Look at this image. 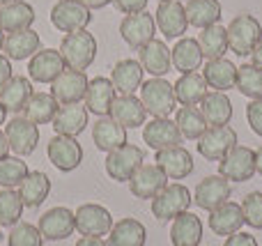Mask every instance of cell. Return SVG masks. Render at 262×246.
I'll return each instance as SVG.
<instances>
[{
  "instance_id": "obj_1",
  "label": "cell",
  "mask_w": 262,
  "mask_h": 246,
  "mask_svg": "<svg viewBox=\"0 0 262 246\" xmlns=\"http://www.w3.org/2000/svg\"><path fill=\"white\" fill-rule=\"evenodd\" d=\"M228 32V49L237 58H246L255 51V46L262 41V26L251 14H237L226 28Z\"/></svg>"
},
{
  "instance_id": "obj_2",
  "label": "cell",
  "mask_w": 262,
  "mask_h": 246,
  "mask_svg": "<svg viewBox=\"0 0 262 246\" xmlns=\"http://www.w3.org/2000/svg\"><path fill=\"white\" fill-rule=\"evenodd\" d=\"M60 55H62L67 69H78L85 72L97 58V39L92 32L88 30H76L62 37L60 44Z\"/></svg>"
},
{
  "instance_id": "obj_3",
  "label": "cell",
  "mask_w": 262,
  "mask_h": 246,
  "mask_svg": "<svg viewBox=\"0 0 262 246\" xmlns=\"http://www.w3.org/2000/svg\"><path fill=\"white\" fill-rule=\"evenodd\" d=\"M140 101H143L147 115L152 118H168L175 110V90L172 83H168L166 78H149L140 85Z\"/></svg>"
},
{
  "instance_id": "obj_4",
  "label": "cell",
  "mask_w": 262,
  "mask_h": 246,
  "mask_svg": "<svg viewBox=\"0 0 262 246\" xmlns=\"http://www.w3.org/2000/svg\"><path fill=\"white\" fill-rule=\"evenodd\" d=\"M191 203H193V198H191V191L184 184H168L161 193L152 198V214L159 221H172L182 212H189Z\"/></svg>"
},
{
  "instance_id": "obj_5",
  "label": "cell",
  "mask_w": 262,
  "mask_h": 246,
  "mask_svg": "<svg viewBox=\"0 0 262 246\" xmlns=\"http://www.w3.org/2000/svg\"><path fill=\"white\" fill-rule=\"evenodd\" d=\"M92 21V12L81 5L78 0H58L51 9V23L60 32H76L85 30Z\"/></svg>"
},
{
  "instance_id": "obj_6",
  "label": "cell",
  "mask_w": 262,
  "mask_h": 246,
  "mask_svg": "<svg viewBox=\"0 0 262 246\" xmlns=\"http://www.w3.org/2000/svg\"><path fill=\"white\" fill-rule=\"evenodd\" d=\"M143 161H145V152L138 145L127 143V145L108 152V156H106V175L111 180H115V182H129L131 175L143 166Z\"/></svg>"
},
{
  "instance_id": "obj_7",
  "label": "cell",
  "mask_w": 262,
  "mask_h": 246,
  "mask_svg": "<svg viewBox=\"0 0 262 246\" xmlns=\"http://www.w3.org/2000/svg\"><path fill=\"white\" fill-rule=\"evenodd\" d=\"M255 173V152L246 145H235L221 161L219 175L228 182H249Z\"/></svg>"
},
{
  "instance_id": "obj_8",
  "label": "cell",
  "mask_w": 262,
  "mask_h": 246,
  "mask_svg": "<svg viewBox=\"0 0 262 246\" xmlns=\"http://www.w3.org/2000/svg\"><path fill=\"white\" fill-rule=\"evenodd\" d=\"M237 145V131L226 127H207V131L198 138V154L207 161H221Z\"/></svg>"
},
{
  "instance_id": "obj_9",
  "label": "cell",
  "mask_w": 262,
  "mask_h": 246,
  "mask_svg": "<svg viewBox=\"0 0 262 246\" xmlns=\"http://www.w3.org/2000/svg\"><path fill=\"white\" fill-rule=\"evenodd\" d=\"M76 230L83 237H104L111 233L113 228V216L106 210L104 205H97V203H85L81 205L76 212Z\"/></svg>"
},
{
  "instance_id": "obj_10",
  "label": "cell",
  "mask_w": 262,
  "mask_h": 246,
  "mask_svg": "<svg viewBox=\"0 0 262 246\" xmlns=\"http://www.w3.org/2000/svg\"><path fill=\"white\" fill-rule=\"evenodd\" d=\"M49 161L60 170V173H72L83 161V147L74 136H60L55 133L49 141Z\"/></svg>"
},
{
  "instance_id": "obj_11",
  "label": "cell",
  "mask_w": 262,
  "mask_h": 246,
  "mask_svg": "<svg viewBox=\"0 0 262 246\" xmlns=\"http://www.w3.org/2000/svg\"><path fill=\"white\" fill-rule=\"evenodd\" d=\"M88 76L85 72H78V69H64L53 83H51V95L55 97L60 106L64 104H81L85 99L88 92Z\"/></svg>"
},
{
  "instance_id": "obj_12",
  "label": "cell",
  "mask_w": 262,
  "mask_h": 246,
  "mask_svg": "<svg viewBox=\"0 0 262 246\" xmlns=\"http://www.w3.org/2000/svg\"><path fill=\"white\" fill-rule=\"evenodd\" d=\"M5 136H7L9 150L16 156H30L39 143V127L21 115V118H12L7 122Z\"/></svg>"
},
{
  "instance_id": "obj_13",
  "label": "cell",
  "mask_w": 262,
  "mask_h": 246,
  "mask_svg": "<svg viewBox=\"0 0 262 246\" xmlns=\"http://www.w3.org/2000/svg\"><path fill=\"white\" fill-rule=\"evenodd\" d=\"M154 32H157V21L149 12L127 14L120 23V35L131 49H143L147 41L154 39Z\"/></svg>"
},
{
  "instance_id": "obj_14",
  "label": "cell",
  "mask_w": 262,
  "mask_h": 246,
  "mask_svg": "<svg viewBox=\"0 0 262 246\" xmlns=\"http://www.w3.org/2000/svg\"><path fill=\"white\" fill-rule=\"evenodd\" d=\"M154 21H157V28L161 30V35L166 39H180V37H184L186 28H189L184 5L180 0L159 3L157 12H154Z\"/></svg>"
},
{
  "instance_id": "obj_15",
  "label": "cell",
  "mask_w": 262,
  "mask_h": 246,
  "mask_svg": "<svg viewBox=\"0 0 262 246\" xmlns=\"http://www.w3.org/2000/svg\"><path fill=\"white\" fill-rule=\"evenodd\" d=\"M168 187V177L157 164H143L129 180V191L136 198H154Z\"/></svg>"
},
{
  "instance_id": "obj_16",
  "label": "cell",
  "mask_w": 262,
  "mask_h": 246,
  "mask_svg": "<svg viewBox=\"0 0 262 246\" xmlns=\"http://www.w3.org/2000/svg\"><path fill=\"white\" fill-rule=\"evenodd\" d=\"M230 182L221 175H209V177L200 180L193 193V203L205 212H214L219 205L228 203L230 198Z\"/></svg>"
},
{
  "instance_id": "obj_17",
  "label": "cell",
  "mask_w": 262,
  "mask_h": 246,
  "mask_svg": "<svg viewBox=\"0 0 262 246\" xmlns=\"http://www.w3.org/2000/svg\"><path fill=\"white\" fill-rule=\"evenodd\" d=\"M64 69H67V64H64L60 51L39 49L28 62V76H30V81L37 83H53Z\"/></svg>"
},
{
  "instance_id": "obj_18",
  "label": "cell",
  "mask_w": 262,
  "mask_h": 246,
  "mask_svg": "<svg viewBox=\"0 0 262 246\" xmlns=\"http://www.w3.org/2000/svg\"><path fill=\"white\" fill-rule=\"evenodd\" d=\"M37 228H39L44 239L60 242V239H67L69 235H74V230H76V216L67 207H53V210H49L39 219Z\"/></svg>"
},
{
  "instance_id": "obj_19",
  "label": "cell",
  "mask_w": 262,
  "mask_h": 246,
  "mask_svg": "<svg viewBox=\"0 0 262 246\" xmlns=\"http://www.w3.org/2000/svg\"><path fill=\"white\" fill-rule=\"evenodd\" d=\"M143 141L152 147L154 152L166 150V147H175L184 141V136L180 133L175 120L168 118H154L152 122L143 124Z\"/></svg>"
},
{
  "instance_id": "obj_20",
  "label": "cell",
  "mask_w": 262,
  "mask_h": 246,
  "mask_svg": "<svg viewBox=\"0 0 262 246\" xmlns=\"http://www.w3.org/2000/svg\"><path fill=\"white\" fill-rule=\"evenodd\" d=\"M154 161H157V166L166 173L168 180H184L193 173V156L182 145L159 150L157 154H154Z\"/></svg>"
},
{
  "instance_id": "obj_21",
  "label": "cell",
  "mask_w": 262,
  "mask_h": 246,
  "mask_svg": "<svg viewBox=\"0 0 262 246\" xmlns=\"http://www.w3.org/2000/svg\"><path fill=\"white\" fill-rule=\"evenodd\" d=\"M138 62L143 64L145 72L152 74L154 78H163L172 69L170 49L166 46V41L152 39V41H147L143 49H138Z\"/></svg>"
},
{
  "instance_id": "obj_22",
  "label": "cell",
  "mask_w": 262,
  "mask_h": 246,
  "mask_svg": "<svg viewBox=\"0 0 262 246\" xmlns=\"http://www.w3.org/2000/svg\"><path fill=\"white\" fill-rule=\"evenodd\" d=\"M115 92L113 83L111 78H104V76H97L88 83V92H85V108L88 113H95L97 118H106L111 113V106H113Z\"/></svg>"
},
{
  "instance_id": "obj_23",
  "label": "cell",
  "mask_w": 262,
  "mask_h": 246,
  "mask_svg": "<svg viewBox=\"0 0 262 246\" xmlns=\"http://www.w3.org/2000/svg\"><path fill=\"white\" fill-rule=\"evenodd\" d=\"M108 118H113L118 124H122L124 129H136L143 127L145 118H147V110H145L143 101L136 95H120L115 97L113 106H111Z\"/></svg>"
},
{
  "instance_id": "obj_24",
  "label": "cell",
  "mask_w": 262,
  "mask_h": 246,
  "mask_svg": "<svg viewBox=\"0 0 262 246\" xmlns=\"http://www.w3.org/2000/svg\"><path fill=\"white\" fill-rule=\"evenodd\" d=\"M244 226V214H242V205L237 203H223L214 212H209V228L214 235L221 237H230V235L239 233Z\"/></svg>"
},
{
  "instance_id": "obj_25",
  "label": "cell",
  "mask_w": 262,
  "mask_h": 246,
  "mask_svg": "<svg viewBox=\"0 0 262 246\" xmlns=\"http://www.w3.org/2000/svg\"><path fill=\"white\" fill-rule=\"evenodd\" d=\"M172 67L180 74H193L203 67V51H200L198 39L193 37H180L177 44L170 49Z\"/></svg>"
},
{
  "instance_id": "obj_26",
  "label": "cell",
  "mask_w": 262,
  "mask_h": 246,
  "mask_svg": "<svg viewBox=\"0 0 262 246\" xmlns=\"http://www.w3.org/2000/svg\"><path fill=\"white\" fill-rule=\"evenodd\" d=\"M92 141H95L97 150L113 152L118 147L127 145V129L106 115V118H99L92 124Z\"/></svg>"
},
{
  "instance_id": "obj_27",
  "label": "cell",
  "mask_w": 262,
  "mask_h": 246,
  "mask_svg": "<svg viewBox=\"0 0 262 246\" xmlns=\"http://www.w3.org/2000/svg\"><path fill=\"white\" fill-rule=\"evenodd\" d=\"M35 95L30 78L26 76H12L3 87H0V104L7 113H23L26 104Z\"/></svg>"
},
{
  "instance_id": "obj_28",
  "label": "cell",
  "mask_w": 262,
  "mask_h": 246,
  "mask_svg": "<svg viewBox=\"0 0 262 246\" xmlns=\"http://www.w3.org/2000/svg\"><path fill=\"white\" fill-rule=\"evenodd\" d=\"M51 124H53L55 133H60V136L76 138L88 127V108L81 104H64L58 108V113H55Z\"/></svg>"
},
{
  "instance_id": "obj_29",
  "label": "cell",
  "mask_w": 262,
  "mask_h": 246,
  "mask_svg": "<svg viewBox=\"0 0 262 246\" xmlns=\"http://www.w3.org/2000/svg\"><path fill=\"white\" fill-rule=\"evenodd\" d=\"M143 64L138 60L124 58L120 60L113 67V74H111V83H113L115 92L120 95H136V90H140L143 85Z\"/></svg>"
},
{
  "instance_id": "obj_30",
  "label": "cell",
  "mask_w": 262,
  "mask_h": 246,
  "mask_svg": "<svg viewBox=\"0 0 262 246\" xmlns=\"http://www.w3.org/2000/svg\"><path fill=\"white\" fill-rule=\"evenodd\" d=\"M35 23V9L30 3H23V0H14L9 5L0 7V30L5 35H12L18 30H28V28Z\"/></svg>"
},
{
  "instance_id": "obj_31",
  "label": "cell",
  "mask_w": 262,
  "mask_h": 246,
  "mask_svg": "<svg viewBox=\"0 0 262 246\" xmlns=\"http://www.w3.org/2000/svg\"><path fill=\"white\" fill-rule=\"evenodd\" d=\"M200 113L209 127H226L232 120V101L226 92H207L200 101Z\"/></svg>"
},
{
  "instance_id": "obj_32",
  "label": "cell",
  "mask_w": 262,
  "mask_h": 246,
  "mask_svg": "<svg viewBox=\"0 0 262 246\" xmlns=\"http://www.w3.org/2000/svg\"><path fill=\"white\" fill-rule=\"evenodd\" d=\"M203 78L207 81V87H214L216 92L232 90L237 83V67L228 58L207 60L203 67Z\"/></svg>"
},
{
  "instance_id": "obj_33",
  "label": "cell",
  "mask_w": 262,
  "mask_h": 246,
  "mask_svg": "<svg viewBox=\"0 0 262 246\" xmlns=\"http://www.w3.org/2000/svg\"><path fill=\"white\" fill-rule=\"evenodd\" d=\"M203 239V221L191 212H182L172 219L170 242L172 246H200Z\"/></svg>"
},
{
  "instance_id": "obj_34",
  "label": "cell",
  "mask_w": 262,
  "mask_h": 246,
  "mask_svg": "<svg viewBox=\"0 0 262 246\" xmlns=\"http://www.w3.org/2000/svg\"><path fill=\"white\" fill-rule=\"evenodd\" d=\"M39 46H41L39 35L32 28H28V30H18L5 37L3 51L9 60H28L39 51Z\"/></svg>"
},
{
  "instance_id": "obj_35",
  "label": "cell",
  "mask_w": 262,
  "mask_h": 246,
  "mask_svg": "<svg viewBox=\"0 0 262 246\" xmlns=\"http://www.w3.org/2000/svg\"><path fill=\"white\" fill-rule=\"evenodd\" d=\"M147 230L138 219H120L108 233V246H145Z\"/></svg>"
},
{
  "instance_id": "obj_36",
  "label": "cell",
  "mask_w": 262,
  "mask_h": 246,
  "mask_svg": "<svg viewBox=\"0 0 262 246\" xmlns=\"http://www.w3.org/2000/svg\"><path fill=\"white\" fill-rule=\"evenodd\" d=\"M18 193H21L23 205L26 207H30V210L39 207L51 193L49 175L41 173V170H30V173L26 175V180L18 184Z\"/></svg>"
},
{
  "instance_id": "obj_37",
  "label": "cell",
  "mask_w": 262,
  "mask_h": 246,
  "mask_svg": "<svg viewBox=\"0 0 262 246\" xmlns=\"http://www.w3.org/2000/svg\"><path fill=\"white\" fill-rule=\"evenodd\" d=\"M175 90V99L180 101L182 106H198L200 101L207 95V81L203 78V74L193 72V74H182L177 78V83L172 85Z\"/></svg>"
},
{
  "instance_id": "obj_38",
  "label": "cell",
  "mask_w": 262,
  "mask_h": 246,
  "mask_svg": "<svg viewBox=\"0 0 262 246\" xmlns=\"http://www.w3.org/2000/svg\"><path fill=\"white\" fill-rule=\"evenodd\" d=\"M184 12H186V21L189 26L195 28H209V26H216L221 21V3L219 0H189L184 5Z\"/></svg>"
},
{
  "instance_id": "obj_39",
  "label": "cell",
  "mask_w": 262,
  "mask_h": 246,
  "mask_svg": "<svg viewBox=\"0 0 262 246\" xmlns=\"http://www.w3.org/2000/svg\"><path fill=\"white\" fill-rule=\"evenodd\" d=\"M60 104L55 101V97L51 92H35L30 97V101L23 108V118L30 120L32 124H51L58 113Z\"/></svg>"
},
{
  "instance_id": "obj_40",
  "label": "cell",
  "mask_w": 262,
  "mask_h": 246,
  "mask_svg": "<svg viewBox=\"0 0 262 246\" xmlns=\"http://www.w3.org/2000/svg\"><path fill=\"white\" fill-rule=\"evenodd\" d=\"M198 44L203 51V58L207 60H216L223 58V53L228 51V32L223 26H209L203 28V32L198 35Z\"/></svg>"
},
{
  "instance_id": "obj_41",
  "label": "cell",
  "mask_w": 262,
  "mask_h": 246,
  "mask_svg": "<svg viewBox=\"0 0 262 246\" xmlns=\"http://www.w3.org/2000/svg\"><path fill=\"white\" fill-rule=\"evenodd\" d=\"M175 124L182 136L189 138V141H198L209 127V124L205 122L203 113H200L195 106H182L175 113Z\"/></svg>"
},
{
  "instance_id": "obj_42",
  "label": "cell",
  "mask_w": 262,
  "mask_h": 246,
  "mask_svg": "<svg viewBox=\"0 0 262 246\" xmlns=\"http://www.w3.org/2000/svg\"><path fill=\"white\" fill-rule=\"evenodd\" d=\"M23 198L16 189H3L0 191V226L14 228L23 216Z\"/></svg>"
},
{
  "instance_id": "obj_43",
  "label": "cell",
  "mask_w": 262,
  "mask_h": 246,
  "mask_svg": "<svg viewBox=\"0 0 262 246\" xmlns=\"http://www.w3.org/2000/svg\"><path fill=\"white\" fill-rule=\"evenodd\" d=\"M235 87L244 97H249L251 101L262 99V69L255 67V64H239Z\"/></svg>"
},
{
  "instance_id": "obj_44",
  "label": "cell",
  "mask_w": 262,
  "mask_h": 246,
  "mask_svg": "<svg viewBox=\"0 0 262 246\" xmlns=\"http://www.w3.org/2000/svg\"><path fill=\"white\" fill-rule=\"evenodd\" d=\"M28 173H30V168L21 156L7 154L5 159H0V187L3 189H16L26 180Z\"/></svg>"
},
{
  "instance_id": "obj_45",
  "label": "cell",
  "mask_w": 262,
  "mask_h": 246,
  "mask_svg": "<svg viewBox=\"0 0 262 246\" xmlns=\"http://www.w3.org/2000/svg\"><path fill=\"white\" fill-rule=\"evenodd\" d=\"M7 246H44L39 228L32 223H21L18 221L7 235Z\"/></svg>"
},
{
  "instance_id": "obj_46",
  "label": "cell",
  "mask_w": 262,
  "mask_h": 246,
  "mask_svg": "<svg viewBox=\"0 0 262 246\" xmlns=\"http://www.w3.org/2000/svg\"><path fill=\"white\" fill-rule=\"evenodd\" d=\"M244 223H249L253 230H262V191H251L242 203Z\"/></svg>"
},
{
  "instance_id": "obj_47",
  "label": "cell",
  "mask_w": 262,
  "mask_h": 246,
  "mask_svg": "<svg viewBox=\"0 0 262 246\" xmlns=\"http://www.w3.org/2000/svg\"><path fill=\"white\" fill-rule=\"evenodd\" d=\"M246 120H249L251 131L262 138V99H253L246 106Z\"/></svg>"
},
{
  "instance_id": "obj_48",
  "label": "cell",
  "mask_w": 262,
  "mask_h": 246,
  "mask_svg": "<svg viewBox=\"0 0 262 246\" xmlns=\"http://www.w3.org/2000/svg\"><path fill=\"white\" fill-rule=\"evenodd\" d=\"M149 0H113V5L120 9L122 14H138V12H145Z\"/></svg>"
},
{
  "instance_id": "obj_49",
  "label": "cell",
  "mask_w": 262,
  "mask_h": 246,
  "mask_svg": "<svg viewBox=\"0 0 262 246\" xmlns=\"http://www.w3.org/2000/svg\"><path fill=\"white\" fill-rule=\"evenodd\" d=\"M223 246H258V242H255V237L249 233H235L226 239Z\"/></svg>"
},
{
  "instance_id": "obj_50",
  "label": "cell",
  "mask_w": 262,
  "mask_h": 246,
  "mask_svg": "<svg viewBox=\"0 0 262 246\" xmlns=\"http://www.w3.org/2000/svg\"><path fill=\"white\" fill-rule=\"evenodd\" d=\"M12 76H14L12 74V60H9L5 53H0V87H3Z\"/></svg>"
},
{
  "instance_id": "obj_51",
  "label": "cell",
  "mask_w": 262,
  "mask_h": 246,
  "mask_svg": "<svg viewBox=\"0 0 262 246\" xmlns=\"http://www.w3.org/2000/svg\"><path fill=\"white\" fill-rule=\"evenodd\" d=\"M76 246H108V242H104L101 237H81Z\"/></svg>"
},
{
  "instance_id": "obj_52",
  "label": "cell",
  "mask_w": 262,
  "mask_h": 246,
  "mask_svg": "<svg viewBox=\"0 0 262 246\" xmlns=\"http://www.w3.org/2000/svg\"><path fill=\"white\" fill-rule=\"evenodd\" d=\"M78 3L85 5V7L92 12V9H101V7H106V5H111L113 0H78Z\"/></svg>"
},
{
  "instance_id": "obj_53",
  "label": "cell",
  "mask_w": 262,
  "mask_h": 246,
  "mask_svg": "<svg viewBox=\"0 0 262 246\" xmlns=\"http://www.w3.org/2000/svg\"><path fill=\"white\" fill-rule=\"evenodd\" d=\"M7 154H9V143H7V136H5V131H0V159H5Z\"/></svg>"
},
{
  "instance_id": "obj_54",
  "label": "cell",
  "mask_w": 262,
  "mask_h": 246,
  "mask_svg": "<svg viewBox=\"0 0 262 246\" xmlns=\"http://www.w3.org/2000/svg\"><path fill=\"white\" fill-rule=\"evenodd\" d=\"M251 55H253V64H255V67L262 69V41H260L258 46H255V51H253Z\"/></svg>"
},
{
  "instance_id": "obj_55",
  "label": "cell",
  "mask_w": 262,
  "mask_h": 246,
  "mask_svg": "<svg viewBox=\"0 0 262 246\" xmlns=\"http://www.w3.org/2000/svg\"><path fill=\"white\" fill-rule=\"evenodd\" d=\"M255 173L262 175V147L255 150Z\"/></svg>"
},
{
  "instance_id": "obj_56",
  "label": "cell",
  "mask_w": 262,
  "mask_h": 246,
  "mask_svg": "<svg viewBox=\"0 0 262 246\" xmlns=\"http://www.w3.org/2000/svg\"><path fill=\"white\" fill-rule=\"evenodd\" d=\"M5 120H7V110H5V106L0 104V124H5Z\"/></svg>"
},
{
  "instance_id": "obj_57",
  "label": "cell",
  "mask_w": 262,
  "mask_h": 246,
  "mask_svg": "<svg viewBox=\"0 0 262 246\" xmlns=\"http://www.w3.org/2000/svg\"><path fill=\"white\" fill-rule=\"evenodd\" d=\"M3 46H5V32L0 30V51H3Z\"/></svg>"
},
{
  "instance_id": "obj_58",
  "label": "cell",
  "mask_w": 262,
  "mask_h": 246,
  "mask_svg": "<svg viewBox=\"0 0 262 246\" xmlns=\"http://www.w3.org/2000/svg\"><path fill=\"white\" fill-rule=\"evenodd\" d=\"M9 3H14V0H0V7H3V5H9Z\"/></svg>"
},
{
  "instance_id": "obj_59",
  "label": "cell",
  "mask_w": 262,
  "mask_h": 246,
  "mask_svg": "<svg viewBox=\"0 0 262 246\" xmlns=\"http://www.w3.org/2000/svg\"><path fill=\"white\" fill-rule=\"evenodd\" d=\"M0 237H3V226H0Z\"/></svg>"
},
{
  "instance_id": "obj_60",
  "label": "cell",
  "mask_w": 262,
  "mask_h": 246,
  "mask_svg": "<svg viewBox=\"0 0 262 246\" xmlns=\"http://www.w3.org/2000/svg\"><path fill=\"white\" fill-rule=\"evenodd\" d=\"M159 3H168V0H159Z\"/></svg>"
}]
</instances>
